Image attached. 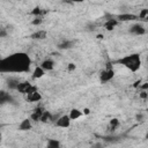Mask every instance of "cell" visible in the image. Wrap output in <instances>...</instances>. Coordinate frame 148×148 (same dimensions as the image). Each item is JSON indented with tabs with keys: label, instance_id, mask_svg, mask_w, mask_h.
I'll return each instance as SVG.
<instances>
[{
	"label": "cell",
	"instance_id": "obj_1",
	"mask_svg": "<svg viewBox=\"0 0 148 148\" xmlns=\"http://www.w3.org/2000/svg\"><path fill=\"white\" fill-rule=\"evenodd\" d=\"M31 58L25 52H14L0 59V73H29Z\"/></svg>",
	"mask_w": 148,
	"mask_h": 148
},
{
	"label": "cell",
	"instance_id": "obj_2",
	"mask_svg": "<svg viewBox=\"0 0 148 148\" xmlns=\"http://www.w3.org/2000/svg\"><path fill=\"white\" fill-rule=\"evenodd\" d=\"M116 64L124 66L132 73H136L141 68L142 60H141V57L139 53H131V54H126V56L119 58L116 61Z\"/></svg>",
	"mask_w": 148,
	"mask_h": 148
},
{
	"label": "cell",
	"instance_id": "obj_3",
	"mask_svg": "<svg viewBox=\"0 0 148 148\" xmlns=\"http://www.w3.org/2000/svg\"><path fill=\"white\" fill-rule=\"evenodd\" d=\"M15 90H17L20 94L27 96V95H29V94H31V92L38 90V89H37L36 86L31 84L29 81H22V82H18V84H17V87H16Z\"/></svg>",
	"mask_w": 148,
	"mask_h": 148
},
{
	"label": "cell",
	"instance_id": "obj_4",
	"mask_svg": "<svg viewBox=\"0 0 148 148\" xmlns=\"http://www.w3.org/2000/svg\"><path fill=\"white\" fill-rule=\"evenodd\" d=\"M113 77H114V69H113L111 64H108L106 68L103 69L99 74V81L102 83H106V82L111 81Z\"/></svg>",
	"mask_w": 148,
	"mask_h": 148
},
{
	"label": "cell",
	"instance_id": "obj_5",
	"mask_svg": "<svg viewBox=\"0 0 148 148\" xmlns=\"http://www.w3.org/2000/svg\"><path fill=\"white\" fill-rule=\"evenodd\" d=\"M71 121L72 120L69 119L68 114H62L56 120L54 125H56V127H59V128H67L71 126Z\"/></svg>",
	"mask_w": 148,
	"mask_h": 148
},
{
	"label": "cell",
	"instance_id": "obj_6",
	"mask_svg": "<svg viewBox=\"0 0 148 148\" xmlns=\"http://www.w3.org/2000/svg\"><path fill=\"white\" fill-rule=\"evenodd\" d=\"M116 20L118 22H130V21H135V20H139L138 18V15L135 14H132V13H121L119 15L116 16Z\"/></svg>",
	"mask_w": 148,
	"mask_h": 148
},
{
	"label": "cell",
	"instance_id": "obj_7",
	"mask_svg": "<svg viewBox=\"0 0 148 148\" xmlns=\"http://www.w3.org/2000/svg\"><path fill=\"white\" fill-rule=\"evenodd\" d=\"M130 32L132 35H135V36H142V35L146 34V28L141 23H134L130 28Z\"/></svg>",
	"mask_w": 148,
	"mask_h": 148
},
{
	"label": "cell",
	"instance_id": "obj_8",
	"mask_svg": "<svg viewBox=\"0 0 148 148\" xmlns=\"http://www.w3.org/2000/svg\"><path fill=\"white\" fill-rule=\"evenodd\" d=\"M45 72H49V71H52L53 68H54V61L52 60V59H50V58H46V59H44L42 62H40V65H39Z\"/></svg>",
	"mask_w": 148,
	"mask_h": 148
},
{
	"label": "cell",
	"instance_id": "obj_9",
	"mask_svg": "<svg viewBox=\"0 0 148 148\" xmlns=\"http://www.w3.org/2000/svg\"><path fill=\"white\" fill-rule=\"evenodd\" d=\"M32 120L30 118H25L23 119L20 124H18V130L20 131H30L32 128Z\"/></svg>",
	"mask_w": 148,
	"mask_h": 148
},
{
	"label": "cell",
	"instance_id": "obj_10",
	"mask_svg": "<svg viewBox=\"0 0 148 148\" xmlns=\"http://www.w3.org/2000/svg\"><path fill=\"white\" fill-rule=\"evenodd\" d=\"M13 101V97L12 95L6 91V90H0V105L2 104H6V103H9Z\"/></svg>",
	"mask_w": 148,
	"mask_h": 148
},
{
	"label": "cell",
	"instance_id": "obj_11",
	"mask_svg": "<svg viewBox=\"0 0 148 148\" xmlns=\"http://www.w3.org/2000/svg\"><path fill=\"white\" fill-rule=\"evenodd\" d=\"M44 75H45V71H44L40 66H36V67L34 68L32 73H31V77H32L34 80L40 79V77H43Z\"/></svg>",
	"mask_w": 148,
	"mask_h": 148
},
{
	"label": "cell",
	"instance_id": "obj_12",
	"mask_svg": "<svg viewBox=\"0 0 148 148\" xmlns=\"http://www.w3.org/2000/svg\"><path fill=\"white\" fill-rule=\"evenodd\" d=\"M43 112H44V109H43V108H40V106L36 108V109L32 111V113H31V116H30V119L34 120V121H39V120H40V117H42V114H43Z\"/></svg>",
	"mask_w": 148,
	"mask_h": 148
},
{
	"label": "cell",
	"instance_id": "obj_13",
	"mask_svg": "<svg viewBox=\"0 0 148 148\" xmlns=\"http://www.w3.org/2000/svg\"><path fill=\"white\" fill-rule=\"evenodd\" d=\"M25 99L29 101V102H39V101L42 99V94H40L38 90H36V91H34V92L27 95V96H25Z\"/></svg>",
	"mask_w": 148,
	"mask_h": 148
},
{
	"label": "cell",
	"instance_id": "obj_14",
	"mask_svg": "<svg viewBox=\"0 0 148 148\" xmlns=\"http://www.w3.org/2000/svg\"><path fill=\"white\" fill-rule=\"evenodd\" d=\"M82 116H83V114H82V111H81L80 109H76V108L72 109V110L69 111V114H68V117H69L71 120H77V119H80Z\"/></svg>",
	"mask_w": 148,
	"mask_h": 148
},
{
	"label": "cell",
	"instance_id": "obj_15",
	"mask_svg": "<svg viewBox=\"0 0 148 148\" xmlns=\"http://www.w3.org/2000/svg\"><path fill=\"white\" fill-rule=\"evenodd\" d=\"M118 25V21L116 20V18H108L106 21H105V23H104V28L106 29V30H113Z\"/></svg>",
	"mask_w": 148,
	"mask_h": 148
},
{
	"label": "cell",
	"instance_id": "obj_16",
	"mask_svg": "<svg viewBox=\"0 0 148 148\" xmlns=\"http://www.w3.org/2000/svg\"><path fill=\"white\" fill-rule=\"evenodd\" d=\"M46 36H47L46 30H37V31H35L34 34H31L30 37L34 38V39H45Z\"/></svg>",
	"mask_w": 148,
	"mask_h": 148
},
{
	"label": "cell",
	"instance_id": "obj_17",
	"mask_svg": "<svg viewBox=\"0 0 148 148\" xmlns=\"http://www.w3.org/2000/svg\"><path fill=\"white\" fill-rule=\"evenodd\" d=\"M46 148H61L60 141L58 139H47Z\"/></svg>",
	"mask_w": 148,
	"mask_h": 148
},
{
	"label": "cell",
	"instance_id": "obj_18",
	"mask_svg": "<svg viewBox=\"0 0 148 148\" xmlns=\"http://www.w3.org/2000/svg\"><path fill=\"white\" fill-rule=\"evenodd\" d=\"M118 126H119V120H118L117 118H112V119L109 121L108 128H109V131L113 132V131H116V130L118 128Z\"/></svg>",
	"mask_w": 148,
	"mask_h": 148
},
{
	"label": "cell",
	"instance_id": "obj_19",
	"mask_svg": "<svg viewBox=\"0 0 148 148\" xmlns=\"http://www.w3.org/2000/svg\"><path fill=\"white\" fill-rule=\"evenodd\" d=\"M51 120H52V113H51L50 111L44 110V112H43V114H42L39 121H42V123H50Z\"/></svg>",
	"mask_w": 148,
	"mask_h": 148
},
{
	"label": "cell",
	"instance_id": "obj_20",
	"mask_svg": "<svg viewBox=\"0 0 148 148\" xmlns=\"http://www.w3.org/2000/svg\"><path fill=\"white\" fill-rule=\"evenodd\" d=\"M73 46V42L72 40H62L61 43L58 44V49L60 50H67V49H71Z\"/></svg>",
	"mask_w": 148,
	"mask_h": 148
},
{
	"label": "cell",
	"instance_id": "obj_21",
	"mask_svg": "<svg viewBox=\"0 0 148 148\" xmlns=\"http://www.w3.org/2000/svg\"><path fill=\"white\" fill-rule=\"evenodd\" d=\"M46 12L45 10H42L39 7H35L32 10H31V15H34L35 17H42L43 14H45Z\"/></svg>",
	"mask_w": 148,
	"mask_h": 148
},
{
	"label": "cell",
	"instance_id": "obj_22",
	"mask_svg": "<svg viewBox=\"0 0 148 148\" xmlns=\"http://www.w3.org/2000/svg\"><path fill=\"white\" fill-rule=\"evenodd\" d=\"M7 82H8V83H7L8 88H9V89H14V90H15L20 81H18V80H16V79H9Z\"/></svg>",
	"mask_w": 148,
	"mask_h": 148
},
{
	"label": "cell",
	"instance_id": "obj_23",
	"mask_svg": "<svg viewBox=\"0 0 148 148\" xmlns=\"http://www.w3.org/2000/svg\"><path fill=\"white\" fill-rule=\"evenodd\" d=\"M147 16H148V9H147V8H143V9L140 10V13H139V15H138V18L146 20Z\"/></svg>",
	"mask_w": 148,
	"mask_h": 148
},
{
	"label": "cell",
	"instance_id": "obj_24",
	"mask_svg": "<svg viewBox=\"0 0 148 148\" xmlns=\"http://www.w3.org/2000/svg\"><path fill=\"white\" fill-rule=\"evenodd\" d=\"M43 23V17H35L32 21H31V24L32 25H39Z\"/></svg>",
	"mask_w": 148,
	"mask_h": 148
},
{
	"label": "cell",
	"instance_id": "obj_25",
	"mask_svg": "<svg viewBox=\"0 0 148 148\" xmlns=\"http://www.w3.org/2000/svg\"><path fill=\"white\" fill-rule=\"evenodd\" d=\"M139 97H140V98H142V99H147V97H148V92H147V91L141 90V91L139 92Z\"/></svg>",
	"mask_w": 148,
	"mask_h": 148
},
{
	"label": "cell",
	"instance_id": "obj_26",
	"mask_svg": "<svg viewBox=\"0 0 148 148\" xmlns=\"http://www.w3.org/2000/svg\"><path fill=\"white\" fill-rule=\"evenodd\" d=\"M75 68H76V66H75V64H73V62H71V64L67 65V71H68V72H73V71H75Z\"/></svg>",
	"mask_w": 148,
	"mask_h": 148
},
{
	"label": "cell",
	"instance_id": "obj_27",
	"mask_svg": "<svg viewBox=\"0 0 148 148\" xmlns=\"http://www.w3.org/2000/svg\"><path fill=\"white\" fill-rule=\"evenodd\" d=\"M81 111H82V114H83V116H88V114L90 113V109H89V108H83Z\"/></svg>",
	"mask_w": 148,
	"mask_h": 148
},
{
	"label": "cell",
	"instance_id": "obj_28",
	"mask_svg": "<svg viewBox=\"0 0 148 148\" xmlns=\"http://www.w3.org/2000/svg\"><path fill=\"white\" fill-rule=\"evenodd\" d=\"M140 84H141V80H138V81L134 82L133 87H134V88H138V87H140Z\"/></svg>",
	"mask_w": 148,
	"mask_h": 148
},
{
	"label": "cell",
	"instance_id": "obj_29",
	"mask_svg": "<svg viewBox=\"0 0 148 148\" xmlns=\"http://www.w3.org/2000/svg\"><path fill=\"white\" fill-rule=\"evenodd\" d=\"M3 36H6V31H3L2 29H0V37H3Z\"/></svg>",
	"mask_w": 148,
	"mask_h": 148
},
{
	"label": "cell",
	"instance_id": "obj_30",
	"mask_svg": "<svg viewBox=\"0 0 148 148\" xmlns=\"http://www.w3.org/2000/svg\"><path fill=\"white\" fill-rule=\"evenodd\" d=\"M94 148H103V147H102V145H101V143H97V145H95V147H94Z\"/></svg>",
	"mask_w": 148,
	"mask_h": 148
},
{
	"label": "cell",
	"instance_id": "obj_31",
	"mask_svg": "<svg viewBox=\"0 0 148 148\" xmlns=\"http://www.w3.org/2000/svg\"><path fill=\"white\" fill-rule=\"evenodd\" d=\"M0 140H1V132H0Z\"/></svg>",
	"mask_w": 148,
	"mask_h": 148
}]
</instances>
